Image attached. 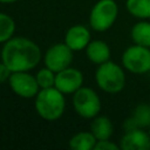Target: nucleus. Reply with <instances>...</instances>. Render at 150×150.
Returning a JSON list of instances; mask_svg holds the SVG:
<instances>
[{
  "instance_id": "obj_1",
  "label": "nucleus",
  "mask_w": 150,
  "mask_h": 150,
  "mask_svg": "<svg viewBox=\"0 0 150 150\" xmlns=\"http://www.w3.org/2000/svg\"><path fill=\"white\" fill-rule=\"evenodd\" d=\"M41 57L40 47L34 41L23 36L11 38L1 49V61L12 73L34 69Z\"/></svg>"
},
{
  "instance_id": "obj_2",
  "label": "nucleus",
  "mask_w": 150,
  "mask_h": 150,
  "mask_svg": "<svg viewBox=\"0 0 150 150\" xmlns=\"http://www.w3.org/2000/svg\"><path fill=\"white\" fill-rule=\"evenodd\" d=\"M34 105L41 118L46 121H56L63 115L66 109L64 94L55 87L40 89L35 96Z\"/></svg>"
},
{
  "instance_id": "obj_3",
  "label": "nucleus",
  "mask_w": 150,
  "mask_h": 150,
  "mask_svg": "<svg viewBox=\"0 0 150 150\" xmlns=\"http://www.w3.org/2000/svg\"><path fill=\"white\" fill-rule=\"evenodd\" d=\"M95 81L101 90L117 94L125 86V74L121 66L109 60L98 64L95 71Z\"/></svg>"
},
{
  "instance_id": "obj_4",
  "label": "nucleus",
  "mask_w": 150,
  "mask_h": 150,
  "mask_svg": "<svg viewBox=\"0 0 150 150\" xmlns=\"http://www.w3.org/2000/svg\"><path fill=\"white\" fill-rule=\"evenodd\" d=\"M118 7L115 0H98L89 14V25L96 32L108 30L117 19Z\"/></svg>"
},
{
  "instance_id": "obj_5",
  "label": "nucleus",
  "mask_w": 150,
  "mask_h": 150,
  "mask_svg": "<svg viewBox=\"0 0 150 150\" xmlns=\"http://www.w3.org/2000/svg\"><path fill=\"white\" fill-rule=\"evenodd\" d=\"M73 107L79 116L89 120L101 111V100L95 90L82 86L73 94Z\"/></svg>"
},
{
  "instance_id": "obj_6",
  "label": "nucleus",
  "mask_w": 150,
  "mask_h": 150,
  "mask_svg": "<svg viewBox=\"0 0 150 150\" xmlns=\"http://www.w3.org/2000/svg\"><path fill=\"white\" fill-rule=\"evenodd\" d=\"M123 67L134 74H144L150 70V49L149 47L132 45L128 47L122 55Z\"/></svg>"
},
{
  "instance_id": "obj_7",
  "label": "nucleus",
  "mask_w": 150,
  "mask_h": 150,
  "mask_svg": "<svg viewBox=\"0 0 150 150\" xmlns=\"http://www.w3.org/2000/svg\"><path fill=\"white\" fill-rule=\"evenodd\" d=\"M73 53L74 50L70 49L64 42L55 43L50 46L43 55L45 66L55 73L61 71L70 67L73 59H74Z\"/></svg>"
},
{
  "instance_id": "obj_8",
  "label": "nucleus",
  "mask_w": 150,
  "mask_h": 150,
  "mask_svg": "<svg viewBox=\"0 0 150 150\" xmlns=\"http://www.w3.org/2000/svg\"><path fill=\"white\" fill-rule=\"evenodd\" d=\"M8 82L12 91L22 98L35 97L40 90L36 77L28 71H13Z\"/></svg>"
},
{
  "instance_id": "obj_9",
  "label": "nucleus",
  "mask_w": 150,
  "mask_h": 150,
  "mask_svg": "<svg viewBox=\"0 0 150 150\" xmlns=\"http://www.w3.org/2000/svg\"><path fill=\"white\" fill-rule=\"evenodd\" d=\"M82 84L83 74L76 68L68 67L56 73L54 87L63 94H74L77 89L82 87Z\"/></svg>"
},
{
  "instance_id": "obj_10",
  "label": "nucleus",
  "mask_w": 150,
  "mask_h": 150,
  "mask_svg": "<svg viewBox=\"0 0 150 150\" xmlns=\"http://www.w3.org/2000/svg\"><path fill=\"white\" fill-rule=\"evenodd\" d=\"M122 150H150V135L144 129H132L124 132L121 138Z\"/></svg>"
},
{
  "instance_id": "obj_11",
  "label": "nucleus",
  "mask_w": 150,
  "mask_h": 150,
  "mask_svg": "<svg viewBox=\"0 0 150 150\" xmlns=\"http://www.w3.org/2000/svg\"><path fill=\"white\" fill-rule=\"evenodd\" d=\"M90 32L83 25H74L69 27L64 35V43L74 52L86 49L90 40Z\"/></svg>"
},
{
  "instance_id": "obj_12",
  "label": "nucleus",
  "mask_w": 150,
  "mask_h": 150,
  "mask_svg": "<svg viewBox=\"0 0 150 150\" xmlns=\"http://www.w3.org/2000/svg\"><path fill=\"white\" fill-rule=\"evenodd\" d=\"M150 127V104L139 103L132 110V114L123 123L125 131L132 129H144Z\"/></svg>"
},
{
  "instance_id": "obj_13",
  "label": "nucleus",
  "mask_w": 150,
  "mask_h": 150,
  "mask_svg": "<svg viewBox=\"0 0 150 150\" xmlns=\"http://www.w3.org/2000/svg\"><path fill=\"white\" fill-rule=\"evenodd\" d=\"M86 54L90 62L95 64H101L110 59V48L107 42L102 40H94L86 47Z\"/></svg>"
},
{
  "instance_id": "obj_14",
  "label": "nucleus",
  "mask_w": 150,
  "mask_h": 150,
  "mask_svg": "<svg viewBox=\"0 0 150 150\" xmlns=\"http://www.w3.org/2000/svg\"><path fill=\"white\" fill-rule=\"evenodd\" d=\"M90 131L94 134L97 141L101 139H109L114 132V127L107 116H96L93 118L90 124Z\"/></svg>"
},
{
  "instance_id": "obj_15",
  "label": "nucleus",
  "mask_w": 150,
  "mask_h": 150,
  "mask_svg": "<svg viewBox=\"0 0 150 150\" xmlns=\"http://www.w3.org/2000/svg\"><path fill=\"white\" fill-rule=\"evenodd\" d=\"M97 139L91 131H80L73 135L69 139V148L71 150H91Z\"/></svg>"
},
{
  "instance_id": "obj_16",
  "label": "nucleus",
  "mask_w": 150,
  "mask_h": 150,
  "mask_svg": "<svg viewBox=\"0 0 150 150\" xmlns=\"http://www.w3.org/2000/svg\"><path fill=\"white\" fill-rule=\"evenodd\" d=\"M130 36L134 43L150 48V22L139 21L135 23L131 28Z\"/></svg>"
},
{
  "instance_id": "obj_17",
  "label": "nucleus",
  "mask_w": 150,
  "mask_h": 150,
  "mask_svg": "<svg viewBox=\"0 0 150 150\" xmlns=\"http://www.w3.org/2000/svg\"><path fill=\"white\" fill-rule=\"evenodd\" d=\"M125 6L128 12L135 18H150V0H127Z\"/></svg>"
},
{
  "instance_id": "obj_18",
  "label": "nucleus",
  "mask_w": 150,
  "mask_h": 150,
  "mask_svg": "<svg viewBox=\"0 0 150 150\" xmlns=\"http://www.w3.org/2000/svg\"><path fill=\"white\" fill-rule=\"evenodd\" d=\"M15 32V21L6 13H0V43L7 42Z\"/></svg>"
},
{
  "instance_id": "obj_19",
  "label": "nucleus",
  "mask_w": 150,
  "mask_h": 150,
  "mask_svg": "<svg viewBox=\"0 0 150 150\" xmlns=\"http://www.w3.org/2000/svg\"><path fill=\"white\" fill-rule=\"evenodd\" d=\"M55 76H56V73L53 71L52 69H49L48 67H45V68L40 69L38 71V74L35 75L40 89L54 87V84H55Z\"/></svg>"
},
{
  "instance_id": "obj_20",
  "label": "nucleus",
  "mask_w": 150,
  "mask_h": 150,
  "mask_svg": "<svg viewBox=\"0 0 150 150\" xmlns=\"http://www.w3.org/2000/svg\"><path fill=\"white\" fill-rule=\"evenodd\" d=\"M118 149H120V146L109 139L97 141L94 146V150H118Z\"/></svg>"
},
{
  "instance_id": "obj_21",
  "label": "nucleus",
  "mask_w": 150,
  "mask_h": 150,
  "mask_svg": "<svg viewBox=\"0 0 150 150\" xmlns=\"http://www.w3.org/2000/svg\"><path fill=\"white\" fill-rule=\"evenodd\" d=\"M11 74H12L11 69L2 61H0V83H4L6 81H8Z\"/></svg>"
},
{
  "instance_id": "obj_22",
  "label": "nucleus",
  "mask_w": 150,
  "mask_h": 150,
  "mask_svg": "<svg viewBox=\"0 0 150 150\" xmlns=\"http://www.w3.org/2000/svg\"><path fill=\"white\" fill-rule=\"evenodd\" d=\"M18 0H0L1 4H13V2H16Z\"/></svg>"
},
{
  "instance_id": "obj_23",
  "label": "nucleus",
  "mask_w": 150,
  "mask_h": 150,
  "mask_svg": "<svg viewBox=\"0 0 150 150\" xmlns=\"http://www.w3.org/2000/svg\"><path fill=\"white\" fill-rule=\"evenodd\" d=\"M0 60H1V52H0Z\"/></svg>"
},
{
  "instance_id": "obj_24",
  "label": "nucleus",
  "mask_w": 150,
  "mask_h": 150,
  "mask_svg": "<svg viewBox=\"0 0 150 150\" xmlns=\"http://www.w3.org/2000/svg\"><path fill=\"white\" fill-rule=\"evenodd\" d=\"M149 135H150V127H149Z\"/></svg>"
}]
</instances>
